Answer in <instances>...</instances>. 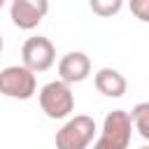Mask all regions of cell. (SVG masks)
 <instances>
[{
  "mask_svg": "<svg viewBox=\"0 0 149 149\" xmlns=\"http://www.w3.org/2000/svg\"><path fill=\"white\" fill-rule=\"evenodd\" d=\"M123 7L121 0H91V9L98 16H112Z\"/></svg>",
  "mask_w": 149,
  "mask_h": 149,
  "instance_id": "10",
  "label": "cell"
},
{
  "mask_svg": "<svg viewBox=\"0 0 149 149\" xmlns=\"http://www.w3.org/2000/svg\"><path fill=\"white\" fill-rule=\"evenodd\" d=\"M93 84L107 98H121L126 93V88H128L126 77L119 70H114V68H100L95 72V77H93Z\"/></svg>",
  "mask_w": 149,
  "mask_h": 149,
  "instance_id": "8",
  "label": "cell"
},
{
  "mask_svg": "<svg viewBox=\"0 0 149 149\" xmlns=\"http://www.w3.org/2000/svg\"><path fill=\"white\" fill-rule=\"evenodd\" d=\"M47 12H49V2L47 0H14L12 7H9L12 23L16 28H21V30L37 28Z\"/></svg>",
  "mask_w": 149,
  "mask_h": 149,
  "instance_id": "6",
  "label": "cell"
},
{
  "mask_svg": "<svg viewBox=\"0 0 149 149\" xmlns=\"http://www.w3.org/2000/svg\"><path fill=\"white\" fill-rule=\"evenodd\" d=\"M37 79L35 72H30L23 65H7L0 70V93L14 100H28L35 95Z\"/></svg>",
  "mask_w": 149,
  "mask_h": 149,
  "instance_id": "4",
  "label": "cell"
},
{
  "mask_svg": "<svg viewBox=\"0 0 149 149\" xmlns=\"http://www.w3.org/2000/svg\"><path fill=\"white\" fill-rule=\"evenodd\" d=\"M130 130H133L130 112L112 109L102 121V133H100L98 142L93 144V149H128Z\"/></svg>",
  "mask_w": 149,
  "mask_h": 149,
  "instance_id": "1",
  "label": "cell"
},
{
  "mask_svg": "<svg viewBox=\"0 0 149 149\" xmlns=\"http://www.w3.org/2000/svg\"><path fill=\"white\" fill-rule=\"evenodd\" d=\"M21 58H23V68H28L30 72H47L56 61V49L49 37L35 35L23 42Z\"/></svg>",
  "mask_w": 149,
  "mask_h": 149,
  "instance_id": "5",
  "label": "cell"
},
{
  "mask_svg": "<svg viewBox=\"0 0 149 149\" xmlns=\"http://www.w3.org/2000/svg\"><path fill=\"white\" fill-rule=\"evenodd\" d=\"M2 7H5V0H0V9H2Z\"/></svg>",
  "mask_w": 149,
  "mask_h": 149,
  "instance_id": "13",
  "label": "cell"
},
{
  "mask_svg": "<svg viewBox=\"0 0 149 149\" xmlns=\"http://www.w3.org/2000/svg\"><path fill=\"white\" fill-rule=\"evenodd\" d=\"M95 135V121L86 114H77L63 123L56 133V149H86Z\"/></svg>",
  "mask_w": 149,
  "mask_h": 149,
  "instance_id": "3",
  "label": "cell"
},
{
  "mask_svg": "<svg viewBox=\"0 0 149 149\" xmlns=\"http://www.w3.org/2000/svg\"><path fill=\"white\" fill-rule=\"evenodd\" d=\"M130 121H133V128L144 140H149V102H137L130 109Z\"/></svg>",
  "mask_w": 149,
  "mask_h": 149,
  "instance_id": "9",
  "label": "cell"
},
{
  "mask_svg": "<svg viewBox=\"0 0 149 149\" xmlns=\"http://www.w3.org/2000/svg\"><path fill=\"white\" fill-rule=\"evenodd\" d=\"M0 54H2V35H0Z\"/></svg>",
  "mask_w": 149,
  "mask_h": 149,
  "instance_id": "12",
  "label": "cell"
},
{
  "mask_svg": "<svg viewBox=\"0 0 149 149\" xmlns=\"http://www.w3.org/2000/svg\"><path fill=\"white\" fill-rule=\"evenodd\" d=\"M130 12L140 21L149 23V0H130Z\"/></svg>",
  "mask_w": 149,
  "mask_h": 149,
  "instance_id": "11",
  "label": "cell"
},
{
  "mask_svg": "<svg viewBox=\"0 0 149 149\" xmlns=\"http://www.w3.org/2000/svg\"><path fill=\"white\" fill-rule=\"evenodd\" d=\"M40 107L49 119H65L74 109V95L70 84L56 79L40 88Z\"/></svg>",
  "mask_w": 149,
  "mask_h": 149,
  "instance_id": "2",
  "label": "cell"
},
{
  "mask_svg": "<svg viewBox=\"0 0 149 149\" xmlns=\"http://www.w3.org/2000/svg\"><path fill=\"white\" fill-rule=\"evenodd\" d=\"M58 74L65 84H79L91 74V58L84 51H70L58 61Z\"/></svg>",
  "mask_w": 149,
  "mask_h": 149,
  "instance_id": "7",
  "label": "cell"
},
{
  "mask_svg": "<svg viewBox=\"0 0 149 149\" xmlns=\"http://www.w3.org/2000/svg\"><path fill=\"white\" fill-rule=\"evenodd\" d=\"M142 149H149V147H142Z\"/></svg>",
  "mask_w": 149,
  "mask_h": 149,
  "instance_id": "14",
  "label": "cell"
}]
</instances>
